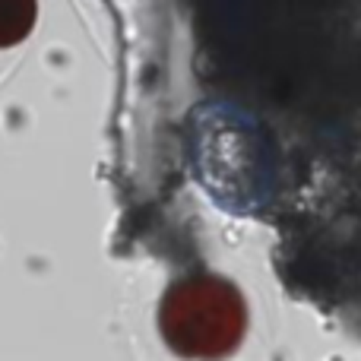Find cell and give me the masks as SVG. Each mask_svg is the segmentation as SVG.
<instances>
[{
  "label": "cell",
  "mask_w": 361,
  "mask_h": 361,
  "mask_svg": "<svg viewBox=\"0 0 361 361\" xmlns=\"http://www.w3.org/2000/svg\"><path fill=\"white\" fill-rule=\"evenodd\" d=\"M247 330V305L235 282L216 273L178 279L159 305V333L178 358L222 361L235 355Z\"/></svg>",
  "instance_id": "cell-1"
},
{
  "label": "cell",
  "mask_w": 361,
  "mask_h": 361,
  "mask_svg": "<svg viewBox=\"0 0 361 361\" xmlns=\"http://www.w3.org/2000/svg\"><path fill=\"white\" fill-rule=\"evenodd\" d=\"M38 0H0V48L25 42L35 29Z\"/></svg>",
  "instance_id": "cell-2"
}]
</instances>
